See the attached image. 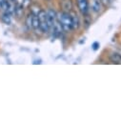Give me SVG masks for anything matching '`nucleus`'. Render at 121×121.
<instances>
[{"mask_svg":"<svg viewBox=\"0 0 121 121\" xmlns=\"http://www.w3.org/2000/svg\"><path fill=\"white\" fill-rule=\"evenodd\" d=\"M70 16H71V20H72V26H73V30H77L80 27V20L78 15L76 14L75 12H73V10L69 12Z\"/></svg>","mask_w":121,"mask_h":121,"instance_id":"39448f33","label":"nucleus"},{"mask_svg":"<svg viewBox=\"0 0 121 121\" xmlns=\"http://www.w3.org/2000/svg\"><path fill=\"white\" fill-rule=\"evenodd\" d=\"M101 5H102V3H101L100 0H93L92 1V10H93V12L95 13H99L101 11Z\"/></svg>","mask_w":121,"mask_h":121,"instance_id":"6e6552de","label":"nucleus"},{"mask_svg":"<svg viewBox=\"0 0 121 121\" xmlns=\"http://www.w3.org/2000/svg\"><path fill=\"white\" fill-rule=\"evenodd\" d=\"M11 16H12V14H10V13H7V12H5V13L2 14V16H1V19H2V21H3L6 25H11V23H12V18H11Z\"/></svg>","mask_w":121,"mask_h":121,"instance_id":"9b49d317","label":"nucleus"},{"mask_svg":"<svg viewBox=\"0 0 121 121\" xmlns=\"http://www.w3.org/2000/svg\"><path fill=\"white\" fill-rule=\"evenodd\" d=\"M32 22H33V13H30L26 18V25L28 26V28H32Z\"/></svg>","mask_w":121,"mask_h":121,"instance_id":"ddd939ff","label":"nucleus"},{"mask_svg":"<svg viewBox=\"0 0 121 121\" xmlns=\"http://www.w3.org/2000/svg\"><path fill=\"white\" fill-rule=\"evenodd\" d=\"M3 1H4V0H0V5L2 4V2H3Z\"/></svg>","mask_w":121,"mask_h":121,"instance_id":"dca6fc26","label":"nucleus"},{"mask_svg":"<svg viewBox=\"0 0 121 121\" xmlns=\"http://www.w3.org/2000/svg\"><path fill=\"white\" fill-rule=\"evenodd\" d=\"M100 1H101L102 5H103V6H105V7L110 6V5H111V3H112V0H100Z\"/></svg>","mask_w":121,"mask_h":121,"instance_id":"4468645a","label":"nucleus"},{"mask_svg":"<svg viewBox=\"0 0 121 121\" xmlns=\"http://www.w3.org/2000/svg\"><path fill=\"white\" fill-rule=\"evenodd\" d=\"M110 60H111V62H112L114 64L121 65V54H119L117 52H112L110 54Z\"/></svg>","mask_w":121,"mask_h":121,"instance_id":"0eeeda50","label":"nucleus"},{"mask_svg":"<svg viewBox=\"0 0 121 121\" xmlns=\"http://www.w3.org/2000/svg\"><path fill=\"white\" fill-rule=\"evenodd\" d=\"M32 28L34 30H39V20L37 14L33 13V22H32Z\"/></svg>","mask_w":121,"mask_h":121,"instance_id":"f8f14e48","label":"nucleus"},{"mask_svg":"<svg viewBox=\"0 0 121 121\" xmlns=\"http://www.w3.org/2000/svg\"><path fill=\"white\" fill-rule=\"evenodd\" d=\"M46 14H47V22H48V25L50 27V29L52 30L56 19H57V14L56 13L52 10V9H50L46 12Z\"/></svg>","mask_w":121,"mask_h":121,"instance_id":"20e7f679","label":"nucleus"},{"mask_svg":"<svg viewBox=\"0 0 121 121\" xmlns=\"http://www.w3.org/2000/svg\"><path fill=\"white\" fill-rule=\"evenodd\" d=\"M99 46H100V44H99L98 42H94L93 45H92V49H93L94 51H97V50L99 49Z\"/></svg>","mask_w":121,"mask_h":121,"instance_id":"2eb2a0df","label":"nucleus"},{"mask_svg":"<svg viewBox=\"0 0 121 121\" xmlns=\"http://www.w3.org/2000/svg\"><path fill=\"white\" fill-rule=\"evenodd\" d=\"M38 20H39V30L42 34H47L51 31V29L47 22V14L44 10H40L37 13Z\"/></svg>","mask_w":121,"mask_h":121,"instance_id":"f03ea898","label":"nucleus"},{"mask_svg":"<svg viewBox=\"0 0 121 121\" xmlns=\"http://www.w3.org/2000/svg\"><path fill=\"white\" fill-rule=\"evenodd\" d=\"M10 1H12V2H15L16 0H10Z\"/></svg>","mask_w":121,"mask_h":121,"instance_id":"f3484780","label":"nucleus"},{"mask_svg":"<svg viewBox=\"0 0 121 121\" xmlns=\"http://www.w3.org/2000/svg\"><path fill=\"white\" fill-rule=\"evenodd\" d=\"M57 21L61 26L63 32L70 33L73 31V26H72V20L70 13L68 12H62L57 15Z\"/></svg>","mask_w":121,"mask_h":121,"instance_id":"f257e3e1","label":"nucleus"},{"mask_svg":"<svg viewBox=\"0 0 121 121\" xmlns=\"http://www.w3.org/2000/svg\"><path fill=\"white\" fill-rule=\"evenodd\" d=\"M23 12H24V7L22 4H17L15 7H14V10H13V13L15 14L16 17L20 18L22 15H23Z\"/></svg>","mask_w":121,"mask_h":121,"instance_id":"1a4fd4ad","label":"nucleus"},{"mask_svg":"<svg viewBox=\"0 0 121 121\" xmlns=\"http://www.w3.org/2000/svg\"><path fill=\"white\" fill-rule=\"evenodd\" d=\"M52 31H53V35L54 37H59L60 35H61L63 30L61 28V26H60V24L58 23V21H55L53 27H52Z\"/></svg>","mask_w":121,"mask_h":121,"instance_id":"423d86ee","label":"nucleus"},{"mask_svg":"<svg viewBox=\"0 0 121 121\" xmlns=\"http://www.w3.org/2000/svg\"><path fill=\"white\" fill-rule=\"evenodd\" d=\"M76 5H77V8H78L79 12L83 15H87L88 14L89 10H90L88 0H76Z\"/></svg>","mask_w":121,"mask_h":121,"instance_id":"7ed1b4c3","label":"nucleus"},{"mask_svg":"<svg viewBox=\"0 0 121 121\" xmlns=\"http://www.w3.org/2000/svg\"><path fill=\"white\" fill-rule=\"evenodd\" d=\"M62 8L64 12H70L73 10V2L72 0H63L62 1Z\"/></svg>","mask_w":121,"mask_h":121,"instance_id":"9d476101","label":"nucleus"}]
</instances>
